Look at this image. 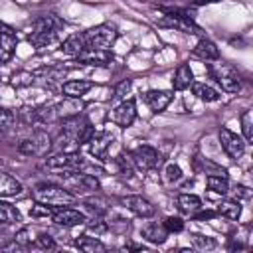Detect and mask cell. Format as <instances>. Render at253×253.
I'll return each instance as SVG.
<instances>
[{
    "instance_id": "obj_28",
    "label": "cell",
    "mask_w": 253,
    "mask_h": 253,
    "mask_svg": "<svg viewBox=\"0 0 253 253\" xmlns=\"http://www.w3.org/2000/svg\"><path fill=\"white\" fill-rule=\"evenodd\" d=\"M202 208V200L196 194H180L178 196V210L182 213H194Z\"/></svg>"
},
{
    "instance_id": "obj_6",
    "label": "cell",
    "mask_w": 253,
    "mask_h": 253,
    "mask_svg": "<svg viewBox=\"0 0 253 253\" xmlns=\"http://www.w3.org/2000/svg\"><path fill=\"white\" fill-rule=\"evenodd\" d=\"M158 26H164V28H172V30H178V32H184V34H192V36H202V28L198 24H194L192 16L184 10H168L166 16H162L158 20Z\"/></svg>"
},
{
    "instance_id": "obj_45",
    "label": "cell",
    "mask_w": 253,
    "mask_h": 253,
    "mask_svg": "<svg viewBox=\"0 0 253 253\" xmlns=\"http://www.w3.org/2000/svg\"><path fill=\"white\" fill-rule=\"evenodd\" d=\"M217 215V211L215 210H196L194 211V219H198V221H204V219H211V217H215Z\"/></svg>"
},
{
    "instance_id": "obj_38",
    "label": "cell",
    "mask_w": 253,
    "mask_h": 253,
    "mask_svg": "<svg viewBox=\"0 0 253 253\" xmlns=\"http://www.w3.org/2000/svg\"><path fill=\"white\" fill-rule=\"evenodd\" d=\"M162 225H164V229H166L168 233H178V231H182V229H184V221H182L180 217H176V215L166 217Z\"/></svg>"
},
{
    "instance_id": "obj_29",
    "label": "cell",
    "mask_w": 253,
    "mask_h": 253,
    "mask_svg": "<svg viewBox=\"0 0 253 253\" xmlns=\"http://www.w3.org/2000/svg\"><path fill=\"white\" fill-rule=\"evenodd\" d=\"M190 87H192V93H194L200 101L211 103V101H217V97H219V95H217V91H215L213 87H210L208 83H196V81H194Z\"/></svg>"
},
{
    "instance_id": "obj_46",
    "label": "cell",
    "mask_w": 253,
    "mask_h": 253,
    "mask_svg": "<svg viewBox=\"0 0 253 253\" xmlns=\"http://www.w3.org/2000/svg\"><path fill=\"white\" fill-rule=\"evenodd\" d=\"M14 239H16V243L18 245H28V243H32V237H30V231L28 229H20L16 235H14Z\"/></svg>"
},
{
    "instance_id": "obj_39",
    "label": "cell",
    "mask_w": 253,
    "mask_h": 253,
    "mask_svg": "<svg viewBox=\"0 0 253 253\" xmlns=\"http://www.w3.org/2000/svg\"><path fill=\"white\" fill-rule=\"evenodd\" d=\"M87 229H89V231H93L95 235H101V233L109 231V223H107L105 219H101V215H97V217H93V219H91V223L87 225Z\"/></svg>"
},
{
    "instance_id": "obj_30",
    "label": "cell",
    "mask_w": 253,
    "mask_h": 253,
    "mask_svg": "<svg viewBox=\"0 0 253 253\" xmlns=\"http://www.w3.org/2000/svg\"><path fill=\"white\" fill-rule=\"evenodd\" d=\"M61 28H63V22L57 16H42L34 22V32H51Z\"/></svg>"
},
{
    "instance_id": "obj_7",
    "label": "cell",
    "mask_w": 253,
    "mask_h": 253,
    "mask_svg": "<svg viewBox=\"0 0 253 253\" xmlns=\"http://www.w3.org/2000/svg\"><path fill=\"white\" fill-rule=\"evenodd\" d=\"M49 146H51V138H49L45 132L38 130V132L32 134L30 138H24V140L18 144V150H20L22 154H26V156H42V154H45V152L49 150Z\"/></svg>"
},
{
    "instance_id": "obj_11",
    "label": "cell",
    "mask_w": 253,
    "mask_h": 253,
    "mask_svg": "<svg viewBox=\"0 0 253 253\" xmlns=\"http://www.w3.org/2000/svg\"><path fill=\"white\" fill-rule=\"evenodd\" d=\"M111 119H113L115 125H119V126H123V128L130 126V125L134 123V119H136V105H134V101H132V99H125L123 103H119V105L113 109Z\"/></svg>"
},
{
    "instance_id": "obj_51",
    "label": "cell",
    "mask_w": 253,
    "mask_h": 253,
    "mask_svg": "<svg viewBox=\"0 0 253 253\" xmlns=\"http://www.w3.org/2000/svg\"><path fill=\"white\" fill-rule=\"evenodd\" d=\"M0 138H2V130H0Z\"/></svg>"
},
{
    "instance_id": "obj_10",
    "label": "cell",
    "mask_w": 253,
    "mask_h": 253,
    "mask_svg": "<svg viewBox=\"0 0 253 253\" xmlns=\"http://www.w3.org/2000/svg\"><path fill=\"white\" fill-rule=\"evenodd\" d=\"M51 219H53L55 225H63V227H73V225L85 223V215L79 210L65 208V206H53Z\"/></svg>"
},
{
    "instance_id": "obj_16",
    "label": "cell",
    "mask_w": 253,
    "mask_h": 253,
    "mask_svg": "<svg viewBox=\"0 0 253 253\" xmlns=\"http://www.w3.org/2000/svg\"><path fill=\"white\" fill-rule=\"evenodd\" d=\"M113 61V55L109 53V49H85L79 55V63L83 65H95V67H103L107 63Z\"/></svg>"
},
{
    "instance_id": "obj_36",
    "label": "cell",
    "mask_w": 253,
    "mask_h": 253,
    "mask_svg": "<svg viewBox=\"0 0 253 253\" xmlns=\"http://www.w3.org/2000/svg\"><path fill=\"white\" fill-rule=\"evenodd\" d=\"M192 243H194L198 249H204V251L217 247V241H215L213 237H208V235H200V233H194V235H192Z\"/></svg>"
},
{
    "instance_id": "obj_4",
    "label": "cell",
    "mask_w": 253,
    "mask_h": 253,
    "mask_svg": "<svg viewBox=\"0 0 253 253\" xmlns=\"http://www.w3.org/2000/svg\"><path fill=\"white\" fill-rule=\"evenodd\" d=\"M57 178L61 180V186L69 192H95L99 190V180L95 174L79 172V170H59Z\"/></svg>"
},
{
    "instance_id": "obj_15",
    "label": "cell",
    "mask_w": 253,
    "mask_h": 253,
    "mask_svg": "<svg viewBox=\"0 0 253 253\" xmlns=\"http://www.w3.org/2000/svg\"><path fill=\"white\" fill-rule=\"evenodd\" d=\"M210 73H211L213 79L221 85L223 91H227V93H237V91L241 89V81H239L237 73H235L231 67H223V71H215V69L210 67Z\"/></svg>"
},
{
    "instance_id": "obj_3",
    "label": "cell",
    "mask_w": 253,
    "mask_h": 253,
    "mask_svg": "<svg viewBox=\"0 0 253 253\" xmlns=\"http://www.w3.org/2000/svg\"><path fill=\"white\" fill-rule=\"evenodd\" d=\"M34 198L36 202L45 206H69L77 200L73 192H69L59 184H38L34 188Z\"/></svg>"
},
{
    "instance_id": "obj_47",
    "label": "cell",
    "mask_w": 253,
    "mask_h": 253,
    "mask_svg": "<svg viewBox=\"0 0 253 253\" xmlns=\"http://www.w3.org/2000/svg\"><path fill=\"white\" fill-rule=\"evenodd\" d=\"M235 194H237L239 198H245V200L251 198V190H249L247 186H237V188H235Z\"/></svg>"
},
{
    "instance_id": "obj_23",
    "label": "cell",
    "mask_w": 253,
    "mask_h": 253,
    "mask_svg": "<svg viewBox=\"0 0 253 253\" xmlns=\"http://www.w3.org/2000/svg\"><path fill=\"white\" fill-rule=\"evenodd\" d=\"M93 87L91 81H85V79H73V81H67L63 83V95L65 97H73V99H81L89 89Z\"/></svg>"
},
{
    "instance_id": "obj_9",
    "label": "cell",
    "mask_w": 253,
    "mask_h": 253,
    "mask_svg": "<svg viewBox=\"0 0 253 253\" xmlns=\"http://www.w3.org/2000/svg\"><path fill=\"white\" fill-rule=\"evenodd\" d=\"M130 160L134 164V168L142 170V172H148L152 168L158 166L160 162V156H158V150L148 146V144H142V146H136L132 152H130Z\"/></svg>"
},
{
    "instance_id": "obj_37",
    "label": "cell",
    "mask_w": 253,
    "mask_h": 253,
    "mask_svg": "<svg viewBox=\"0 0 253 253\" xmlns=\"http://www.w3.org/2000/svg\"><path fill=\"white\" fill-rule=\"evenodd\" d=\"M34 79H36V73H30V71H18V73L12 75V85H16V87H28V85L34 83Z\"/></svg>"
},
{
    "instance_id": "obj_35",
    "label": "cell",
    "mask_w": 253,
    "mask_h": 253,
    "mask_svg": "<svg viewBox=\"0 0 253 253\" xmlns=\"http://www.w3.org/2000/svg\"><path fill=\"white\" fill-rule=\"evenodd\" d=\"M182 178H184V172H182V168H180L178 164L168 162V164L164 166V180H166L168 184H176V182H180Z\"/></svg>"
},
{
    "instance_id": "obj_8",
    "label": "cell",
    "mask_w": 253,
    "mask_h": 253,
    "mask_svg": "<svg viewBox=\"0 0 253 253\" xmlns=\"http://www.w3.org/2000/svg\"><path fill=\"white\" fill-rule=\"evenodd\" d=\"M219 142H221L223 152H225L231 160L241 158L243 152H245V140H243L239 134H235L233 130H229L227 126H221V128H219Z\"/></svg>"
},
{
    "instance_id": "obj_52",
    "label": "cell",
    "mask_w": 253,
    "mask_h": 253,
    "mask_svg": "<svg viewBox=\"0 0 253 253\" xmlns=\"http://www.w3.org/2000/svg\"><path fill=\"white\" fill-rule=\"evenodd\" d=\"M166 2H172V0H166Z\"/></svg>"
},
{
    "instance_id": "obj_17",
    "label": "cell",
    "mask_w": 253,
    "mask_h": 253,
    "mask_svg": "<svg viewBox=\"0 0 253 253\" xmlns=\"http://www.w3.org/2000/svg\"><path fill=\"white\" fill-rule=\"evenodd\" d=\"M194 57H198V59H202V61H215V59H219V49H217V45L211 42V40H208V38H202L198 43H196V47H194Z\"/></svg>"
},
{
    "instance_id": "obj_48",
    "label": "cell",
    "mask_w": 253,
    "mask_h": 253,
    "mask_svg": "<svg viewBox=\"0 0 253 253\" xmlns=\"http://www.w3.org/2000/svg\"><path fill=\"white\" fill-rule=\"evenodd\" d=\"M0 34H16L8 24H4V22H0Z\"/></svg>"
},
{
    "instance_id": "obj_44",
    "label": "cell",
    "mask_w": 253,
    "mask_h": 253,
    "mask_svg": "<svg viewBox=\"0 0 253 253\" xmlns=\"http://www.w3.org/2000/svg\"><path fill=\"white\" fill-rule=\"evenodd\" d=\"M20 117H22V121L28 123V125L38 123V121H36V107H24V109H20Z\"/></svg>"
},
{
    "instance_id": "obj_49",
    "label": "cell",
    "mask_w": 253,
    "mask_h": 253,
    "mask_svg": "<svg viewBox=\"0 0 253 253\" xmlns=\"http://www.w3.org/2000/svg\"><path fill=\"white\" fill-rule=\"evenodd\" d=\"M211 2H219V0H196V4H211Z\"/></svg>"
},
{
    "instance_id": "obj_26",
    "label": "cell",
    "mask_w": 253,
    "mask_h": 253,
    "mask_svg": "<svg viewBox=\"0 0 253 253\" xmlns=\"http://www.w3.org/2000/svg\"><path fill=\"white\" fill-rule=\"evenodd\" d=\"M16 34H0V63H8L16 51Z\"/></svg>"
},
{
    "instance_id": "obj_5",
    "label": "cell",
    "mask_w": 253,
    "mask_h": 253,
    "mask_svg": "<svg viewBox=\"0 0 253 253\" xmlns=\"http://www.w3.org/2000/svg\"><path fill=\"white\" fill-rule=\"evenodd\" d=\"M87 49H109L117 40V26L113 24H99L83 32Z\"/></svg>"
},
{
    "instance_id": "obj_21",
    "label": "cell",
    "mask_w": 253,
    "mask_h": 253,
    "mask_svg": "<svg viewBox=\"0 0 253 253\" xmlns=\"http://www.w3.org/2000/svg\"><path fill=\"white\" fill-rule=\"evenodd\" d=\"M81 111H83V103L73 97H67L59 105H55V117H59V119H69V117L81 115Z\"/></svg>"
},
{
    "instance_id": "obj_31",
    "label": "cell",
    "mask_w": 253,
    "mask_h": 253,
    "mask_svg": "<svg viewBox=\"0 0 253 253\" xmlns=\"http://www.w3.org/2000/svg\"><path fill=\"white\" fill-rule=\"evenodd\" d=\"M219 215L227 217V219H239L241 215V204L237 200H225L219 204V208L215 210Z\"/></svg>"
},
{
    "instance_id": "obj_42",
    "label": "cell",
    "mask_w": 253,
    "mask_h": 253,
    "mask_svg": "<svg viewBox=\"0 0 253 253\" xmlns=\"http://www.w3.org/2000/svg\"><path fill=\"white\" fill-rule=\"evenodd\" d=\"M130 85H132L130 79H123V81L115 87V95H113V97H115V99H125L126 93H128V89H130Z\"/></svg>"
},
{
    "instance_id": "obj_25",
    "label": "cell",
    "mask_w": 253,
    "mask_h": 253,
    "mask_svg": "<svg viewBox=\"0 0 253 253\" xmlns=\"http://www.w3.org/2000/svg\"><path fill=\"white\" fill-rule=\"evenodd\" d=\"M75 247L81 249V251H85V253H103V251H107V245L101 239H97V235L95 237L79 235L75 239Z\"/></svg>"
},
{
    "instance_id": "obj_1",
    "label": "cell",
    "mask_w": 253,
    "mask_h": 253,
    "mask_svg": "<svg viewBox=\"0 0 253 253\" xmlns=\"http://www.w3.org/2000/svg\"><path fill=\"white\" fill-rule=\"evenodd\" d=\"M45 166L49 170H79V172H87V174H105V170L93 162H89L87 158H83L79 152L69 150V152H59L53 154L45 160Z\"/></svg>"
},
{
    "instance_id": "obj_20",
    "label": "cell",
    "mask_w": 253,
    "mask_h": 253,
    "mask_svg": "<svg viewBox=\"0 0 253 253\" xmlns=\"http://www.w3.org/2000/svg\"><path fill=\"white\" fill-rule=\"evenodd\" d=\"M194 168H196V172H202V174H208V176H225V178H227V170H225V168H221L219 164H215V162L204 158L202 154H196V158H194Z\"/></svg>"
},
{
    "instance_id": "obj_33",
    "label": "cell",
    "mask_w": 253,
    "mask_h": 253,
    "mask_svg": "<svg viewBox=\"0 0 253 253\" xmlns=\"http://www.w3.org/2000/svg\"><path fill=\"white\" fill-rule=\"evenodd\" d=\"M206 184L211 192H215L219 196H225L229 192V184H227L225 176H206Z\"/></svg>"
},
{
    "instance_id": "obj_13",
    "label": "cell",
    "mask_w": 253,
    "mask_h": 253,
    "mask_svg": "<svg viewBox=\"0 0 253 253\" xmlns=\"http://www.w3.org/2000/svg\"><path fill=\"white\" fill-rule=\"evenodd\" d=\"M121 204L126 210H130L132 213L140 215V217H152L154 211H156V208L152 206V202H148L142 196H125V198H121Z\"/></svg>"
},
{
    "instance_id": "obj_43",
    "label": "cell",
    "mask_w": 253,
    "mask_h": 253,
    "mask_svg": "<svg viewBox=\"0 0 253 253\" xmlns=\"http://www.w3.org/2000/svg\"><path fill=\"white\" fill-rule=\"evenodd\" d=\"M36 245H38V247H42V249H53V247H55V241H53V237H51V235L42 233V235H38V237H36Z\"/></svg>"
},
{
    "instance_id": "obj_50",
    "label": "cell",
    "mask_w": 253,
    "mask_h": 253,
    "mask_svg": "<svg viewBox=\"0 0 253 253\" xmlns=\"http://www.w3.org/2000/svg\"><path fill=\"white\" fill-rule=\"evenodd\" d=\"M6 241H8V237H2L0 235V247H6Z\"/></svg>"
},
{
    "instance_id": "obj_2",
    "label": "cell",
    "mask_w": 253,
    "mask_h": 253,
    "mask_svg": "<svg viewBox=\"0 0 253 253\" xmlns=\"http://www.w3.org/2000/svg\"><path fill=\"white\" fill-rule=\"evenodd\" d=\"M93 132H95V130H93L91 123H89L85 117L75 115V117L63 119V126H61V142L81 146V144H85V142L91 140Z\"/></svg>"
},
{
    "instance_id": "obj_32",
    "label": "cell",
    "mask_w": 253,
    "mask_h": 253,
    "mask_svg": "<svg viewBox=\"0 0 253 253\" xmlns=\"http://www.w3.org/2000/svg\"><path fill=\"white\" fill-rule=\"evenodd\" d=\"M20 219V211L12 204L0 200V223H18Z\"/></svg>"
},
{
    "instance_id": "obj_22",
    "label": "cell",
    "mask_w": 253,
    "mask_h": 253,
    "mask_svg": "<svg viewBox=\"0 0 253 253\" xmlns=\"http://www.w3.org/2000/svg\"><path fill=\"white\" fill-rule=\"evenodd\" d=\"M192 83H194V73H192L190 65H188V63L178 65V69H176V73H174V77H172V87H174L176 91H184V89H188Z\"/></svg>"
},
{
    "instance_id": "obj_18",
    "label": "cell",
    "mask_w": 253,
    "mask_h": 253,
    "mask_svg": "<svg viewBox=\"0 0 253 253\" xmlns=\"http://www.w3.org/2000/svg\"><path fill=\"white\" fill-rule=\"evenodd\" d=\"M24 192V186L20 180L10 176L8 172H0V198H14Z\"/></svg>"
},
{
    "instance_id": "obj_40",
    "label": "cell",
    "mask_w": 253,
    "mask_h": 253,
    "mask_svg": "<svg viewBox=\"0 0 253 253\" xmlns=\"http://www.w3.org/2000/svg\"><path fill=\"white\" fill-rule=\"evenodd\" d=\"M241 130H243V140H251L253 138V130H251V111H245L241 115Z\"/></svg>"
},
{
    "instance_id": "obj_12",
    "label": "cell",
    "mask_w": 253,
    "mask_h": 253,
    "mask_svg": "<svg viewBox=\"0 0 253 253\" xmlns=\"http://www.w3.org/2000/svg\"><path fill=\"white\" fill-rule=\"evenodd\" d=\"M111 144H113V134L111 132H107V130L93 132V136L89 140V152L97 160H107V152H109Z\"/></svg>"
},
{
    "instance_id": "obj_19",
    "label": "cell",
    "mask_w": 253,
    "mask_h": 253,
    "mask_svg": "<svg viewBox=\"0 0 253 253\" xmlns=\"http://www.w3.org/2000/svg\"><path fill=\"white\" fill-rule=\"evenodd\" d=\"M59 49H61L65 55H75V57H79V55L87 49V43H85V36H83V32H81V34H71L69 38H65Z\"/></svg>"
},
{
    "instance_id": "obj_34",
    "label": "cell",
    "mask_w": 253,
    "mask_h": 253,
    "mask_svg": "<svg viewBox=\"0 0 253 253\" xmlns=\"http://www.w3.org/2000/svg\"><path fill=\"white\" fill-rule=\"evenodd\" d=\"M115 164H117V168H119L121 176H126V178H130V176L134 174V164H132V160H130V154H125V152H121V154L115 158Z\"/></svg>"
},
{
    "instance_id": "obj_24",
    "label": "cell",
    "mask_w": 253,
    "mask_h": 253,
    "mask_svg": "<svg viewBox=\"0 0 253 253\" xmlns=\"http://www.w3.org/2000/svg\"><path fill=\"white\" fill-rule=\"evenodd\" d=\"M142 239H146L148 243H154V245H160L168 239V231L164 229V225H158V223H146L142 227Z\"/></svg>"
},
{
    "instance_id": "obj_27",
    "label": "cell",
    "mask_w": 253,
    "mask_h": 253,
    "mask_svg": "<svg viewBox=\"0 0 253 253\" xmlns=\"http://www.w3.org/2000/svg\"><path fill=\"white\" fill-rule=\"evenodd\" d=\"M57 34H59V30H51V32H32V34L28 36V42H30L32 45H36V47H45V45H49V43H53V42L57 40Z\"/></svg>"
},
{
    "instance_id": "obj_14",
    "label": "cell",
    "mask_w": 253,
    "mask_h": 253,
    "mask_svg": "<svg viewBox=\"0 0 253 253\" xmlns=\"http://www.w3.org/2000/svg\"><path fill=\"white\" fill-rule=\"evenodd\" d=\"M172 91H166V89H148L144 93V103L150 107L152 113H162L170 101H172Z\"/></svg>"
},
{
    "instance_id": "obj_41",
    "label": "cell",
    "mask_w": 253,
    "mask_h": 253,
    "mask_svg": "<svg viewBox=\"0 0 253 253\" xmlns=\"http://www.w3.org/2000/svg\"><path fill=\"white\" fill-rule=\"evenodd\" d=\"M16 121V115L10 109H2L0 107V128H10Z\"/></svg>"
}]
</instances>
